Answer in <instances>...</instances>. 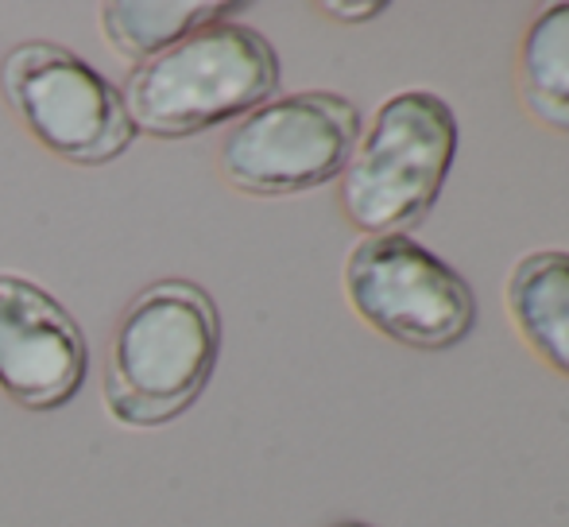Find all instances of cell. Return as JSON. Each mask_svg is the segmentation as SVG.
<instances>
[{
	"instance_id": "2",
	"label": "cell",
	"mask_w": 569,
	"mask_h": 527,
	"mask_svg": "<svg viewBox=\"0 0 569 527\" xmlns=\"http://www.w3.org/2000/svg\"><path fill=\"white\" fill-rule=\"evenodd\" d=\"M279 90V54L268 36L240 20L194 31L128 70L124 109L136 132L182 140L248 117Z\"/></svg>"
},
{
	"instance_id": "9",
	"label": "cell",
	"mask_w": 569,
	"mask_h": 527,
	"mask_svg": "<svg viewBox=\"0 0 569 527\" xmlns=\"http://www.w3.org/2000/svg\"><path fill=\"white\" fill-rule=\"evenodd\" d=\"M240 4H218V0H113L101 8V36L124 62L156 59L159 51L182 43L210 23L229 20Z\"/></svg>"
},
{
	"instance_id": "5",
	"label": "cell",
	"mask_w": 569,
	"mask_h": 527,
	"mask_svg": "<svg viewBox=\"0 0 569 527\" xmlns=\"http://www.w3.org/2000/svg\"><path fill=\"white\" fill-rule=\"evenodd\" d=\"M360 140V113L341 93L263 101L226 132L218 171L237 195L287 198L341 179Z\"/></svg>"
},
{
	"instance_id": "8",
	"label": "cell",
	"mask_w": 569,
	"mask_h": 527,
	"mask_svg": "<svg viewBox=\"0 0 569 527\" xmlns=\"http://www.w3.org/2000/svg\"><path fill=\"white\" fill-rule=\"evenodd\" d=\"M503 307L531 354L569 377V252H527L503 284Z\"/></svg>"
},
{
	"instance_id": "1",
	"label": "cell",
	"mask_w": 569,
	"mask_h": 527,
	"mask_svg": "<svg viewBox=\"0 0 569 527\" xmlns=\"http://www.w3.org/2000/svg\"><path fill=\"white\" fill-rule=\"evenodd\" d=\"M221 357V315L190 279H156L128 299L106 349L101 399L120 427L156 430L198 404Z\"/></svg>"
},
{
	"instance_id": "4",
	"label": "cell",
	"mask_w": 569,
	"mask_h": 527,
	"mask_svg": "<svg viewBox=\"0 0 569 527\" xmlns=\"http://www.w3.org/2000/svg\"><path fill=\"white\" fill-rule=\"evenodd\" d=\"M0 93L39 148L74 167L113 163L136 140L120 86L51 39H28L4 54Z\"/></svg>"
},
{
	"instance_id": "6",
	"label": "cell",
	"mask_w": 569,
	"mask_h": 527,
	"mask_svg": "<svg viewBox=\"0 0 569 527\" xmlns=\"http://www.w3.org/2000/svg\"><path fill=\"white\" fill-rule=\"evenodd\" d=\"M341 284L349 307L407 349H450L477 322L469 284L415 237H360Z\"/></svg>"
},
{
	"instance_id": "12",
	"label": "cell",
	"mask_w": 569,
	"mask_h": 527,
	"mask_svg": "<svg viewBox=\"0 0 569 527\" xmlns=\"http://www.w3.org/2000/svg\"><path fill=\"white\" fill-rule=\"evenodd\" d=\"M333 527H368V524H357V520H345V524H333Z\"/></svg>"
},
{
	"instance_id": "11",
	"label": "cell",
	"mask_w": 569,
	"mask_h": 527,
	"mask_svg": "<svg viewBox=\"0 0 569 527\" xmlns=\"http://www.w3.org/2000/svg\"><path fill=\"white\" fill-rule=\"evenodd\" d=\"M388 4H380V0H330V4H318V12H326V16H333V20H345V23H365V20H372V16H380Z\"/></svg>"
},
{
	"instance_id": "7",
	"label": "cell",
	"mask_w": 569,
	"mask_h": 527,
	"mask_svg": "<svg viewBox=\"0 0 569 527\" xmlns=\"http://www.w3.org/2000/svg\"><path fill=\"white\" fill-rule=\"evenodd\" d=\"M90 346L47 287L0 271V392L23 411H59L82 392Z\"/></svg>"
},
{
	"instance_id": "3",
	"label": "cell",
	"mask_w": 569,
	"mask_h": 527,
	"mask_svg": "<svg viewBox=\"0 0 569 527\" xmlns=\"http://www.w3.org/2000/svg\"><path fill=\"white\" fill-rule=\"evenodd\" d=\"M457 156V117L438 93L388 98L341 171V210L368 237H407L435 210Z\"/></svg>"
},
{
	"instance_id": "10",
	"label": "cell",
	"mask_w": 569,
	"mask_h": 527,
	"mask_svg": "<svg viewBox=\"0 0 569 527\" xmlns=\"http://www.w3.org/2000/svg\"><path fill=\"white\" fill-rule=\"evenodd\" d=\"M519 98L527 113L555 132H569V0L550 4L519 47Z\"/></svg>"
}]
</instances>
